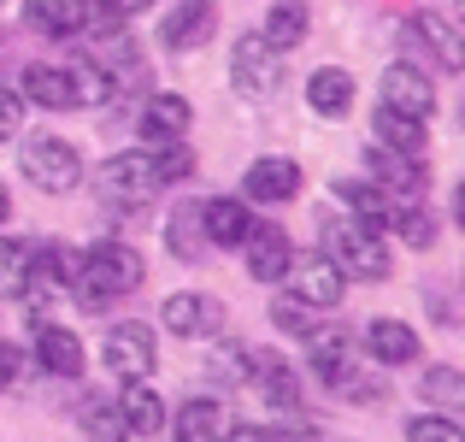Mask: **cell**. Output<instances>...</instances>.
I'll list each match as a JSON object with an SVG mask.
<instances>
[{"instance_id": "1", "label": "cell", "mask_w": 465, "mask_h": 442, "mask_svg": "<svg viewBox=\"0 0 465 442\" xmlns=\"http://www.w3.org/2000/svg\"><path fill=\"white\" fill-rule=\"evenodd\" d=\"M142 254L124 248V242H94V248L77 254V277H71V295H77V306H89V313H101V306H113L118 295L142 289Z\"/></svg>"}, {"instance_id": "2", "label": "cell", "mask_w": 465, "mask_h": 442, "mask_svg": "<svg viewBox=\"0 0 465 442\" xmlns=\"http://www.w3.org/2000/svg\"><path fill=\"white\" fill-rule=\"evenodd\" d=\"M318 236H324L318 254H324L341 277H353V284H383V277H389V248H383L377 230L353 225V218H324Z\"/></svg>"}, {"instance_id": "3", "label": "cell", "mask_w": 465, "mask_h": 442, "mask_svg": "<svg viewBox=\"0 0 465 442\" xmlns=\"http://www.w3.org/2000/svg\"><path fill=\"white\" fill-rule=\"evenodd\" d=\"M18 171L35 183V189L65 195V189H77V183H83V154L65 136H30V142L18 147Z\"/></svg>"}, {"instance_id": "4", "label": "cell", "mask_w": 465, "mask_h": 442, "mask_svg": "<svg viewBox=\"0 0 465 442\" xmlns=\"http://www.w3.org/2000/svg\"><path fill=\"white\" fill-rule=\"evenodd\" d=\"M101 360H106V372L124 377V384H148L153 366H159V342H153V330L142 325V318H124V325L106 330Z\"/></svg>"}, {"instance_id": "5", "label": "cell", "mask_w": 465, "mask_h": 442, "mask_svg": "<svg viewBox=\"0 0 465 442\" xmlns=\"http://www.w3.org/2000/svg\"><path fill=\"white\" fill-rule=\"evenodd\" d=\"M230 83H236L242 95H253V101L277 95V83H283V54H277L265 35H236V47H230Z\"/></svg>"}, {"instance_id": "6", "label": "cell", "mask_w": 465, "mask_h": 442, "mask_svg": "<svg viewBox=\"0 0 465 442\" xmlns=\"http://www.w3.org/2000/svg\"><path fill=\"white\" fill-rule=\"evenodd\" d=\"M289 301L312 306V313H330V306H341V289H348V277L336 272V266L324 260V254H289Z\"/></svg>"}, {"instance_id": "7", "label": "cell", "mask_w": 465, "mask_h": 442, "mask_svg": "<svg viewBox=\"0 0 465 442\" xmlns=\"http://www.w3.org/2000/svg\"><path fill=\"white\" fill-rule=\"evenodd\" d=\"M94 183H101V195L106 201H118V206H142L148 195L159 189V177H153V154L148 147H124V154H113L101 171H94Z\"/></svg>"}, {"instance_id": "8", "label": "cell", "mask_w": 465, "mask_h": 442, "mask_svg": "<svg viewBox=\"0 0 465 442\" xmlns=\"http://www.w3.org/2000/svg\"><path fill=\"white\" fill-rule=\"evenodd\" d=\"M218 30V6L213 0H177V6L159 18V47H171V54H194V47H206Z\"/></svg>"}, {"instance_id": "9", "label": "cell", "mask_w": 465, "mask_h": 442, "mask_svg": "<svg viewBox=\"0 0 465 442\" xmlns=\"http://www.w3.org/2000/svg\"><path fill=\"white\" fill-rule=\"evenodd\" d=\"M159 318H165V330H171V337H189V342H201V337H218V330H224V306H218L213 295H194V289H177V295H165Z\"/></svg>"}, {"instance_id": "10", "label": "cell", "mask_w": 465, "mask_h": 442, "mask_svg": "<svg viewBox=\"0 0 465 442\" xmlns=\"http://www.w3.org/2000/svg\"><path fill=\"white\" fill-rule=\"evenodd\" d=\"M295 195H301V166L283 159V154L253 159L248 177H242V201H253V206H283V201H295Z\"/></svg>"}, {"instance_id": "11", "label": "cell", "mask_w": 465, "mask_h": 442, "mask_svg": "<svg viewBox=\"0 0 465 442\" xmlns=\"http://www.w3.org/2000/svg\"><path fill=\"white\" fill-rule=\"evenodd\" d=\"M383 106L389 113H407V118H430L436 113V89H430V77H424L419 65H389L383 71Z\"/></svg>"}, {"instance_id": "12", "label": "cell", "mask_w": 465, "mask_h": 442, "mask_svg": "<svg viewBox=\"0 0 465 442\" xmlns=\"http://www.w3.org/2000/svg\"><path fill=\"white\" fill-rule=\"evenodd\" d=\"M253 230V213L248 201H236V195H218V201H201V236L206 248H242Z\"/></svg>"}, {"instance_id": "13", "label": "cell", "mask_w": 465, "mask_h": 442, "mask_svg": "<svg viewBox=\"0 0 465 442\" xmlns=\"http://www.w3.org/2000/svg\"><path fill=\"white\" fill-rule=\"evenodd\" d=\"M189 118H194V106L183 101V95H148V106H142V142L148 147H165V142H183L189 136Z\"/></svg>"}, {"instance_id": "14", "label": "cell", "mask_w": 465, "mask_h": 442, "mask_svg": "<svg viewBox=\"0 0 465 442\" xmlns=\"http://www.w3.org/2000/svg\"><path fill=\"white\" fill-rule=\"evenodd\" d=\"M360 342H365V354H371L377 366H407V360H419V330H412L407 318H371Z\"/></svg>"}, {"instance_id": "15", "label": "cell", "mask_w": 465, "mask_h": 442, "mask_svg": "<svg viewBox=\"0 0 465 442\" xmlns=\"http://www.w3.org/2000/svg\"><path fill=\"white\" fill-rule=\"evenodd\" d=\"M407 42L430 47V59H436L442 71H460V65H465V42H460L454 18H442V12H419V18L407 24Z\"/></svg>"}, {"instance_id": "16", "label": "cell", "mask_w": 465, "mask_h": 442, "mask_svg": "<svg viewBox=\"0 0 465 442\" xmlns=\"http://www.w3.org/2000/svg\"><path fill=\"white\" fill-rule=\"evenodd\" d=\"M24 101H35V106H47V113H71V106H83L77 101V77H71L65 65H24Z\"/></svg>"}, {"instance_id": "17", "label": "cell", "mask_w": 465, "mask_h": 442, "mask_svg": "<svg viewBox=\"0 0 465 442\" xmlns=\"http://www.w3.org/2000/svg\"><path fill=\"white\" fill-rule=\"evenodd\" d=\"M242 248H248V272H253V284H283L289 254H295V248H289V236H283L277 225H253Z\"/></svg>"}, {"instance_id": "18", "label": "cell", "mask_w": 465, "mask_h": 442, "mask_svg": "<svg viewBox=\"0 0 465 442\" xmlns=\"http://www.w3.org/2000/svg\"><path fill=\"white\" fill-rule=\"evenodd\" d=\"M35 366H42V372H54V377H77L83 372V342H77V330L42 325V318H35Z\"/></svg>"}, {"instance_id": "19", "label": "cell", "mask_w": 465, "mask_h": 442, "mask_svg": "<svg viewBox=\"0 0 465 442\" xmlns=\"http://www.w3.org/2000/svg\"><path fill=\"white\" fill-rule=\"evenodd\" d=\"M94 18V0H24V24L42 35H77Z\"/></svg>"}, {"instance_id": "20", "label": "cell", "mask_w": 465, "mask_h": 442, "mask_svg": "<svg viewBox=\"0 0 465 442\" xmlns=\"http://www.w3.org/2000/svg\"><path fill=\"white\" fill-rule=\"evenodd\" d=\"M248 377L260 384V396L272 407H301V384H295V366L283 354H248Z\"/></svg>"}, {"instance_id": "21", "label": "cell", "mask_w": 465, "mask_h": 442, "mask_svg": "<svg viewBox=\"0 0 465 442\" xmlns=\"http://www.w3.org/2000/svg\"><path fill=\"white\" fill-rule=\"evenodd\" d=\"M336 201L348 206V218H353V225H365V230H383L389 213H395L389 189H377V183H360V177H341V183H336Z\"/></svg>"}, {"instance_id": "22", "label": "cell", "mask_w": 465, "mask_h": 442, "mask_svg": "<svg viewBox=\"0 0 465 442\" xmlns=\"http://www.w3.org/2000/svg\"><path fill=\"white\" fill-rule=\"evenodd\" d=\"M307 106L318 118H348L353 113V77L341 65H324L307 77Z\"/></svg>"}, {"instance_id": "23", "label": "cell", "mask_w": 465, "mask_h": 442, "mask_svg": "<svg viewBox=\"0 0 465 442\" xmlns=\"http://www.w3.org/2000/svg\"><path fill=\"white\" fill-rule=\"evenodd\" d=\"M224 407H218L213 396H194L177 407V419H171V431H177V442H224Z\"/></svg>"}, {"instance_id": "24", "label": "cell", "mask_w": 465, "mask_h": 442, "mask_svg": "<svg viewBox=\"0 0 465 442\" xmlns=\"http://www.w3.org/2000/svg\"><path fill=\"white\" fill-rule=\"evenodd\" d=\"M118 413H124V431L130 437H159V431H165V401H159L148 384H124Z\"/></svg>"}, {"instance_id": "25", "label": "cell", "mask_w": 465, "mask_h": 442, "mask_svg": "<svg viewBox=\"0 0 465 442\" xmlns=\"http://www.w3.org/2000/svg\"><path fill=\"white\" fill-rule=\"evenodd\" d=\"M365 171H371V183H377V189H419V183H424L419 159L389 154L383 142H371V147H365Z\"/></svg>"}, {"instance_id": "26", "label": "cell", "mask_w": 465, "mask_h": 442, "mask_svg": "<svg viewBox=\"0 0 465 442\" xmlns=\"http://www.w3.org/2000/svg\"><path fill=\"white\" fill-rule=\"evenodd\" d=\"M307 366H312V377L336 384V377L353 366V348H348V337H341V330H312V337H307Z\"/></svg>"}, {"instance_id": "27", "label": "cell", "mask_w": 465, "mask_h": 442, "mask_svg": "<svg viewBox=\"0 0 465 442\" xmlns=\"http://www.w3.org/2000/svg\"><path fill=\"white\" fill-rule=\"evenodd\" d=\"M377 142H383L389 154L419 159L430 136H424V118H407V113H389V106H377Z\"/></svg>"}, {"instance_id": "28", "label": "cell", "mask_w": 465, "mask_h": 442, "mask_svg": "<svg viewBox=\"0 0 465 442\" xmlns=\"http://www.w3.org/2000/svg\"><path fill=\"white\" fill-rule=\"evenodd\" d=\"M260 35L277 47V54L301 47V42H307V6H301V0H277V6L265 12V30Z\"/></svg>"}, {"instance_id": "29", "label": "cell", "mask_w": 465, "mask_h": 442, "mask_svg": "<svg viewBox=\"0 0 465 442\" xmlns=\"http://www.w3.org/2000/svg\"><path fill=\"white\" fill-rule=\"evenodd\" d=\"M165 242L177 260H201L206 254V236H201V206H177V213L165 218Z\"/></svg>"}, {"instance_id": "30", "label": "cell", "mask_w": 465, "mask_h": 442, "mask_svg": "<svg viewBox=\"0 0 465 442\" xmlns=\"http://www.w3.org/2000/svg\"><path fill=\"white\" fill-rule=\"evenodd\" d=\"M77 425H83V437H89V442H130L124 413H118V401H106V396H94L89 407L77 413Z\"/></svg>"}, {"instance_id": "31", "label": "cell", "mask_w": 465, "mask_h": 442, "mask_svg": "<svg viewBox=\"0 0 465 442\" xmlns=\"http://www.w3.org/2000/svg\"><path fill=\"white\" fill-rule=\"evenodd\" d=\"M30 289V242L0 236V295H24Z\"/></svg>"}, {"instance_id": "32", "label": "cell", "mask_w": 465, "mask_h": 442, "mask_svg": "<svg viewBox=\"0 0 465 442\" xmlns=\"http://www.w3.org/2000/svg\"><path fill=\"white\" fill-rule=\"evenodd\" d=\"M153 154V177H159V189L165 183H183L194 171V154H189V142H165V147H148Z\"/></svg>"}, {"instance_id": "33", "label": "cell", "mask_w": 465, "mask_h": 442, "mask_svg": "<svg viewBox=\"0 0 465 442\" xmlns=\"http://www.w3.org/2000/svg\"><path fill=\"white\" fill-rule=\"evenodd\" d=\"M389 225H395L412 248H430V242H436V218L424 213V206H395V213H389Z\"/></svg>"}, {"instance_id": "34", "label": "cell", "mask_w": 465, "mask_h": 442, "mask_svg": "<svg viewBox=\"0 0 465 442\" xmlns=\"http://www.w3.org/2000/svg\"><path fill=\"white\" fill-rule=\"evenodd\" d=\"M419 389H424L430 401H442V407H460V401H465V377L454 372V366H430Z\"/></svg>"}, {"instance_id": "35", "label": "cell", "mask_w": 465, "mask_h": 442, "mask_svg": "<svg viewBox=\"0 0 465 442\" xmlns=\"http://www.w3.org/2000/svg\"><path fill=\"white\" fill-rule=\"evenodd\" d=\"M407 442H465V431L448 413H419V419L407 425Z\"/></svg>"}, {"instance_id": "36", "label": "cell", "mask_w": 465, "mask_h": 442, "mask_svg": "<svg viewBox=\"0 0 465 442\" xmlns=\"http://www.w3.org/2000/svg\"><path fill=\"white\" fill-rule=\"evenodd\" d=\"M312 318H318L312 306L289 301V295H283V301H272V325H277V330H289V337H312V330H318Z\"/></svg>"}, {"instance_id": "37", "label": "cell", "mask_w": 465, "mask_h": 442, "mask_svg": "<svg viewBox=\"0 0 465 442\" xmlns=\"http://www.w3.org/2000/svg\"><path fill=\"white\" fill-rule=\"evenodd\" d=\"M330 389H336V396H348V401H360V407H365V401H383V396H389V389L377 384V377H365L360 366H348V372H341Z\"/></svg>"}, {"instance_id": "38", "label": "cell", "mask_w": 465, "mask_h": 442, "mask_svg": "<svg viewBox=\"0 0 465 442\" xmlns=\"http://www.w3.org/2000/svg\"><path fill=\"white\" fill-rule=\"evenodd\" d=\"M18 377H24V348L18 342H0V396L18 389Z\"/></svg>"}, {"instance_id": "39", "label": "cell", "mask_w": 465, "mask_h": 442, "mask_svg": "<svg viewBox=\"0 0 465 442\" xmlns=\"http://www.w3.org/2000/svg\"><path fill=\"white\" fill-rule=\"evenodd\" d=\"M18 125H24V95L0 89V142H12V136H18Z\"/></svg>"}, {"instance_id": "40", "label": "cell", "mask_w": 465, "mask_h": 442, "mask_svg": "<svg viewBox=\"0 0 465 442\" xmlns=\"http://www.w3.org/2000/svg\"><path fill=\"white\" fill-rule=\"evenodd\" d=\"M224 442H272L265 425H224Z\"/></svg>"}, {"instance_id": "41", "label": "cell", "mask_w": 465, "mask_h": 442, "mask_svg": "<svg viewBox=\"0 0 465 442\" xmlns=\"http://www.w3.org/2000/svg\"><path fill=\"white\" fill-rule=\"evenodd\" d=\"M153 0H106V12H113V18H130V12H148Z\"/></svg>"}, {"instance_id": "42", "label": "cell", "mask_w": 465, "mask_h": 442, "mask_svg": "<svg viewBox=\"0 0 465 442\" xmlns=\"http://www.w3.org/2000/svg\"><path fill=\"white\" fill-rule=\"evenodd\" d=\"M6 213H12V195H6V189H0V218H6Z\"/></svg>"}]
</instances>
